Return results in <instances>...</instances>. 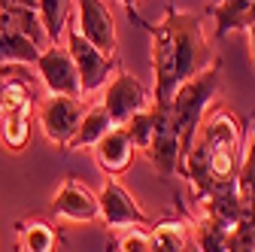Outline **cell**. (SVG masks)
Here are the masks:
<instances>
[{"instance_id": "52a82bcc", "label": "cell", "mask_w": 255, "mask_h": 252, "mask_svg": "<svg viewBox=\"0 0 255 252\" xmlns=\"http://www.w3.org/2000/svg\"><path fill=\"white\" fill-rule=\"evenodd\" d=\"M76 30L107 58H116V21L104 0H76Z\"/></svg>"}, {"instance_id": "83f0119b", "label": "cell", "mask_w": 255, "mask_h": 252, "mask_svg": "<svg viewBox=\"0 0 255 252\" xmlns=\"http://www.w3.org/2000/svg\"><path fill=\"white\" fill-rule=\"evenodd\" d=\"M122 3H125V6H137V3H140V0H122Z\"/></svg>"}, {"instance_id": "484cf974", "label": "cell", "mask_w": 255, "mask_h": 252, "mask_svg": "<svg viewBox=\"0 0 255 252\" xmlns=\"http://www.w3.org/2000/svg\"><path fill=\"white\" fill-rule=\"evenodd\" d=\"M119 252H152L149 249V231L143 228H128L119 240Z\"/></svg>"}, {"instance_id": "ba28073f", "label": "cell", "mask_w": 255, "mask_h": 252, "mask_svg": "<svg viewBox=\"0 0 255 252\" xmlns=\"http://www.w3.org/2000/svg\"><path fill=\"white\" fill-rule=\"evenodd\" d=\"M98 207H101V219L110 228H143L146 225V213L137 207L131 192L113 176L101 185Z\"/></svg>"}, {"instance_id": "7c38bea8", "label": "cell", "mask_w": 255, "mask_h": 252, "mask_svg": "<svg viewBox=\"0 0 255 252\" xmlns=\"http://www.w3.org/2000/svg\"><path fill=\"white\" fill-rule=\"evenodd\" d=\"M198 201L204 204V216L216 219V222H222L225 228H234L237 222H243V216H246V201H243V192H240L237 179L213 185L210 192L204 198H198Z\"/></svg>"}, {"instance_id": "277c9868", "label": "cell", "mask_w": 255, "mask_h": 252, "mask_svg": "<svg viewBox=\"0 0 255 252\" xmlns=\"http://www.w3.org/2000/svg\"><path fill=\"white\" fill-rule=\"evenodd\" d=\"M101 107L107 110V116L113 119V125H125L134 113L149 107V91L146 85L128 70H119L113 79L104 82V101Z\"/></svg>"}, {"instance_id": "44dd1931", "label": "cell", "mask_w": 255, "mask_h": 252, "mask_svg": "<svg viewBox=\"0 0 255 252\" xmlns=\"http://www.w3.org/2000/svg\"><path fill=\"white\" fill-rule=\"evenodd\" d=\"M0 140L9 152H21L30 143V107L12 110L3 116V128H0Z\"/></svg>"}, {"instance_id": "d6986e66", "label": "cell", "mask_w": 255, "mask_h": 252, "mask_svg": "<svg viewBox=\"0 0 255 252\" xmlns=\"http://www.w3.org/2000/svg\"><path fill=\"white\" fill-rule=\"evenodd\" d=\"M110 128H113V119L107 116V110H104V107H91V110L82 113V122H79L73 140L67 143V149H70V152H76V149H91Z\"/></svg>"}, {"instance_id": "3957f363", "label": "cell", "mask_w": 255, "mask_h": 252, "mask_svg": "<svg viewBox=\"0 0 255 252\" xmlns=\"http://www.w3.org/2000/svg\"><path fill=\"white\" fill-rule=\"evenodd\" d=\"M219 82H222V61H210V64L191 76L188 82H182L173 98L167 104V113H170V122H173V131L179 134V146H182V158L191 146V137H195L201 119L207 116L216 91H219Z\"/></svg>"}, {"instance_id": "5b68a950", "label": "cell", "mask_w": 255, "mask_h": 252, "mask_svg": "<svg viewBox=\"0 0 255 252\" xmlns=\"http://www.w3.org/2000/svg\"><path fill=\"white\" fill-rule=\"evenodd\" d=\"M67 55L73 58V67L79 73V85H82V94H91L104 88V82L110 79V70H113V58H107L101 49H94L76 27L67 24Z\"/></svg>"}, {"instance_id": "6da1fadb", "label": "cell", "mask_w": 255, "mask_h": 252, "mask_svg": "<svg viewBox=\"0 0 255 252\" xmlns=\"http://www.w3.org/2000/svg\"><path fill=\"white\" fill-rule=\"evenodd\" d=\"M143 27L152 37V107H167L173 91L210 64V46L204 40L201 15L167 6L161 21Z\"/></svg>"}, {"instance_id": "603a6c76", "label": "cell", "mask_w": 255, "mask_h": 252, "mask_svg": "<svg viewBox=\"0 0 255 252\" xmlns=\"http://www.w3.org/2000/svg\"><path fill=\"white\" fill-rule=\"evenodd\" d=\"M122 128H125L128 140H131L134 152H137V149H140V152H146V149H149V143H152V131H155V113H152V107H146V110L134 113L131 119L122 125Z\"/></svg>"}, {"instance_id": "7a4b0ae2", "label": "cell", "mask_w": 255, "mask_h": 252, "mask_svg": "<svg viewBox=\"0 0 255 252\" xmlns=\"http://www.w3.org/2000/svg\"><path fill=\"white\" fill-rule=\"evenodd\" d=\"M243 149H246L243 146V122L234 113H228L225 107H219L213 113L207 110V116L201 119L195 137H191V146L179 164V170L191 182L195 198H204L219 182L237 179Z\"/></svg>"}, {"instance_id": "f1b7e54d", "label": "cell", "mask_w": 255, "mask_h": 252, "mask_svg": "<svg viewBox=\"0 0 255 252\" xmlns=\"http://www.w3.org/2000/svg\"><path fill=\"white\" fill-rule=\"evenodd\" d=\"M210 3H213V6H219V3H222V0H210Z\"/></svg>"}, {"instance_id": "f546056e", "label": "cell", "mask_w": 255, "mask_h": 252, "mask_svg": "<svg viewBox=\"0 0 255 252\" xmlns=\"http://www.w3.org/2000/svg\"><path fill=\"white\" fill-rule=\"evenodd\" d=\"M0 3H3V0H0Z\"/></svg>"}, {"instance_id": "cb8c5ba5", "label": "cell", "mask_w": 255, "mask_h": 252, "mask_svg": "<svg viewBox=\"0 0 255 252\" xmlns=\"http://www.w3.org/2000/svg\"><path fill=\"white\" fill-rule=\"evenodd\" d=\"M58 237L55 228L46 222H27L21 231V252H55Z\"/></svg>"}, {"instance_id": "2e32d148", "label": "cell", "mask_w": 255, "mask_h": 252, "mask_svg": "<svg viewBox=\"0 0 255 252\" xmlns=\"http://www.w3.org/2000/svg\"><path fill=\"white\" fill-rule=\"evenodd\" d=\"M70 9H73V0H37V15L46 30L49 46H61L64 30L70 24Z\"/></svg>"}, {"instance_id": "5bb4252c", "label": "cell", "mask_w": 255, "mask_h": 252, "mask_svg": "<svg viewBox=\"0 0 255 252\" xmlns=\"http://www.w3.org/2000/svg\"><path fill=\"white\" fill-rule=\"evenodd\" d=\"M34 101V73L24 64H0V116L30 107Z\"/></svg>"}, {"instance_id": "e0dca14e", "label": "cell", "mask_w": 255, "mask_h": 252, "mask_svg": "<svg viewBox=\"0 0 255 252\" xmlns=\"http://www.w3.org/2000/svg\"><path fill=\"white\" fill-rule=\"evenodd\" d=\"M216 15V37H225L237 27L255 24V0H222L213 9Z\"/></svg>"}, {"instance_id": "7402d4cb", "label": "cell", "mask_w": 255, "mask_h": 252, "mask_svg": "<svg viewBox=\"0 0 255 252\" xmlns=\"http://www.w3.org/2000/svg\"><path fill=\"white\" fill-rule=\"evenodd\" d=\"M195 246L198 252H228L231 246V228H225L216 219L204 216L195 228Z\"/></svg>"}, {"instance_id": "ac0fdd59", "label": "cell", "mask_w": 255, "mask_h": 252, "mask_svg": "<svg viewBox=\"0 0 255 252\" xmlns=\"http://www.w3.org/2000/svg\"><path fill=\"white\" fill-rule=\"evenodd\" d=\"M149 249L152 252H191V231L176 219L158 222L149 231Z\"/></svg>"}, {"instance_id": "9a60e30c", "label": "cell", "mask_w": 255, "mask_h": 252, "mask_svg": "<svg viewBox=\"0 0 255 252\" xmlns=\"http://www.w3.org/2000/svg\"><path fill=\"white\" fill-rule=\"evenodd\" d=\"M0 30H6V34H21L30 43H37L40 49H46V43H49L34 6H0Z\"/></svg>"}, {"instance_id": "d4e9b609", "label": "cell", "mask_w": 255, "mask_h": 252, "mask_svg": "<svg viewBox=\"0 0 255 252\" xmlns=\"http://www.w3.org/2000/svg\"><path fill=\"white\" fill-rule=\"evenodd\" d=\"M228 252H255V225L237 222L231 228V246Z\"/></svg>"}, {"instance_id": "8fae6325", "label": "cell", "mask_w": 255, "mask_h": 252, "mask_svg": "<svg viewBox=\"0 0 255 252\" xmlns=\"http://www.w3.org/2000/svg\"><path fill=\"white\" fill-rule=\"evenodd\" d=\"M52 216L67 219V222H94V219H101L98 195L79 179H64L52 198Z\"/></svg>"}, {"instance_id": "4fadbf2b", "label": "cell", "mask_w": 255, "mask_h": 252, "mask_svg": "<svg viewBox=\"0 0 255 252\" xmlns=\"http://www.w3.org/2000/svg\"><path fill=\"white\" fill-rule=\"evenodd\" d=\"M91 149H94V161H98V167L107 176L125 173L128 167H131V161H134V146H131V140H128L122 125H113V128L98 143H94Z\"/></svg>"}, {"instance_id": "ffe728a7", "label": "cell", "mask_w": 255, "mask_h": 252, "mask_svg": "<svg viewBox=\"0 0 255 252\" xmlns=\"http://www.w3.org/2000/svg\"><path fill=\"white\" fill-rule=\"evenodd\" d=\"M40 46L30 43L27 37L21 34H6V30H0V64H37L40 58Z\"/></svg>"}, {"instance_id": "30bf717a", "label": "cell", "mask_w": 255, "mask_h": 252, "mask_svg": "<svg viewBox=\"0 0 255 252\" xmlns=\"http://www.w3.org/2000/svg\"><path fill=\"white\" fill-rule=\"evenodd\" d=\"M40 76L49 88V94H64V98H82L79 73L73 67V58L67 55L64 46H46L37 58Z\"/></svg>"}, {"instance_id": "4316f807", "label": "cell", "mask_w": 255, "mask_h": 252, "mask_svg": "<svg viewBox=\"0 0 255 252\" xmlns=\"http://www.w3.org/2000/svg\"><path fill=\"white\" fill-rule=\"evenodd\" d=\"M246 37H249V52H252V61H255V24L246 27Z\"/></svg>"}, {"instance_id": "9c48e42d", "label": "cell", "mask_w": 255, "mask_h": 252, "mask_svg": "<svg viewBox=\"0 0 255 252\" xmlns=\"http://www.w3.org/2000/svg\"><path fill=\"white\" fill-rule=\"evenodd\" d=\"M155 113V131H152V143L146 149V158L155 164V170L161 176H173L182 164V146H179V134L173 131V122L167 107H152Z\"/></svg>"}, {"instance_id": "8992f818", "label": "cell", "mask_w": 255, "mask_h": 252, "mask_svg": "<svg viewBox=\"0 0 255 252\" xmlns=\"http://www.w3.org/2000/svg\"><path fill=\"white\" fill-rule=\"evenodd\" d=\"M82 101L79 98H64V94H49V98L40 101V122H43V131L52 143L64 146L73 140L79 122H82Z\"/></svg>"}]
</instances>
